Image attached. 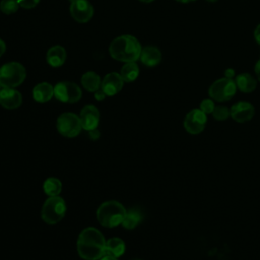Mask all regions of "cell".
Masks as SVG:
<instances>
[{
  "instance_id": "21",
  "label": "cell",
  "mask_w": 260,
  "mask_h": 260,
  "mask_svg": "<svg viewBox=\"0 0 260 260\" xmlns=\"http://www.w3.org/2000/svg\"><path fill=\"white\" fill-rule=\"evenodd\" d=\"M126 246L120 238H112L106 243V254L112 255L116 258L122 256L125 252Z\"/></svg>"
},
{
  "instance_id": "33",
  "label": "cell",
  "mask_w": 260,
  "mask_h": 260,
  "mask_svg": "<svg viewBox=\"0 0 260 260\" xmlns=\"http://www.w3.org/2000/svg\"><path fill=\"white\" fill-rule=\"evenodd\" d=\"M5 50H6V45H5L4 41H2L0 39V57L5 53Z\"/></svg>"
},
{
  "instance_id": "25",
  "label": "cell",
  "mask_w": 260,
  "mask_h": 260,
  "mask_svg": "<svg viewBox=\"0 0 260 260\" xmlns=\"http://www.w3.org/2000/svg\"><path fill=\"white\" fill-rule=\"evenodd\" d=\"M19 7L17 0H2L0 3V10L5 14H12L17 11Z\"/></svg>"
},
{
  "instance_id": "27",
  "label": "cell",
  "mask_w": 260,
  "mask_h": 260,
  "mask_svg": "<svg viewBox=\"0 0 260 260\" xmlns=\"http://www.w3.org/2000/svg\"><path fill=\"white\" fill-rule=\"evenodd\" d=\"M17 1L19 6L24 9H31L36 7L40 2V0H17Z\"/></svg>"
},
{
  "instance_id": "37",
  "label": "cell",
  "mask_w": 260,
  "mask_h": 260,
  "mask_svg": "<svg viewBox=\"0 0 260 260\" xmlns=\"http://www.w3.org/2000/svg\"><path fill=\"white\" fill-rule=\"evenodd\" d=\"M207 2H211V3H213V2H216L217 0H206Z\"/></svg>"
},
{
  "instance_id": "6",
  "label": "cell",
  "mask_w": 260,
  "mask_h": 260,
  "mask_svg": "<svg viewBox=\"0 0 260 260\" xmlns=\"http://www.w3.org/2000/svg\"><path fill=\"white\" fill-rule=\"evenodd\" d=\"M237 85L234 79L222 77L216 79L208 88V95L216 102H228L237 92Z\"/></svg>"
},
{
  "instance_id": "34",
  "label": "cell",
  "mask_w": 260,
  "mask_h": 260,
  "mask_svg": "<svg viewBox=\"0 0 260 260\" xmlns=\"http://www.w3.org/2000/svg\"><path fill=\"white\" fill-rule=\"evenodd\" d=\"M100 260H118V258H116L112 255H109V254H105Z\"/></svg>"
},
{
  "instance_id": "3",
  "label": "cell",
  "mask_w": 260,
  "mask_h": 260,
  "mask_svg": "<svg viewBox=\"0 0 260 260\" xmlns=\"http://www.w3.org/2000/svg\"><path fill=\"white\" fill-rule=\"evenodd\" d=\"M125 214V207L115 200L102 203L96 211L98 220L105 228H115L121 224Z\"/></svg>"
},
{
  "instance_id": "2",
  "label": "cell",
  "mask_w": 260,
  "mask_h": 260,
  "mask_svg": "<svg viewBox=\"0 0 260 260\" xmlns=\"http://www.w3.org/2000/svg\"><path fill=\"white\" fill-rule=\"evenodd\" d=\"M141 51L139 41L130 35H123L114 39L109 47L112 58L125 63L137 61L140 58Z\"/></svg>"
},
{
  "instance_id": "10",
  "label": "cell",
  "mask_w": 260,
  "mask_h": 260,
  "mask_svg": "<svg viewBox=\"0 0 260 260\" xmlns=\"http://www.w3.org/2000/svg\"><path fill=\"white\" fill-rule=\"evenodd\" d=\"M71 16L77 22H87L93 15V7L87 0H74L70 4Z\"/></svg>"
},
{
  "instance_id": "15",
  "label": "cell",
  "mask_w": 260,
  "mask_h": 260,
  "mask_svg": "<svg viewBox=\"0 0 260 260\" xmlns=\"http://www.w3.org/2000/svg\"><path fill=\"white\" fill-rule=\"evenodd\" d=\"M140 61L147 67L156 66L161 60L160 51L153 46H147L142 49L140 54Z\"/></svg>"
},
{
  "instance_id": "30",
  "label": "cell",
  "mask_w": 260,
  "mask_h": 260,
  "mask_svg": "<svg viewBox=\"0 0 260 260\" xmlns=\"http://www.w3.org/2000/svg\"><path fill=\"white\" fill-rule=\"evenodd\" d=\"M88 135H89V137H90L91 139L95 140V139H98V138L100 137V131H99L98 129L90 130V131H88Z\"/></svg>"
},
{
  "instance_id": "1",
  "label": "cell",
  "mask_w": 260,
  "mask_h": 260,
  "mask_svg": "<svg viewBox=\"0 0 260 260\" xmlns=\"http://www.w3.org/2000/svg\"><path fill=\"white\" fill-rule=\"evenodd\" d=\"M106 241L94 228L83 230L77 239V252L82 259L100 260L106 254Z\"/></svg>"
},
{
  "instance_id": "32",
  "label": "cell",
  "mask_w": 260,
  "mask_h": 260,
  "mask_svg": "<svg viewBox=\"0 0 260 260\" xmlns=\"http://www.w3.org/2000/svg\"><path fill=\"white\" fill-rule=\"evenodd\" d=\"M254 70H255V73H256L257 79L260 81V58H259V60L256 62L255 67H254Z\"/></svg>"
},
{
  "instance_id": "19",
  "label": "cell",
  "mask_w": 260,
  "mask_h": 260,
  "mask_svg": "<svg viewBox=\"0 0 260 260\" xmlns=\"http://www.w3.org/2000/svg\"><path fill=\"white\" fill-rule=\"evenodd\" d=\"M81 84L86 90L94 92L101 88L102 80L95 72L88 71L81 76Z\"/></svg>"
},
{
  "instance_id": "31",
  "label": "cell",
  "mask_w": 260,
  "mask_h": 260,
  "mask_svg": "<svg viewBox=\"0 0 260 260\" xmlns=\"http://www.w3.org/2000/svg\"><path fill=\"white\" fill-rule=\"evenodd\" d=\"M254 38H255L257 44L260 45V23L256 26V28L254 30Z\"/></svg>"
},
{
  "instance_id": "40",
  "label": "cell",
  "mask_w": 260,
  "mask_h": 260,
  "mask_svg": "<svg viewBox=\"0 0 260 260\" xmlns=\"http://www.w3.org/2000/svg\"><path fill=\"white\" fill-rule=\"evenodd\" d=\"M0 90H1V85H0Z\"/></svg>"
},
{
  "instance_id": "36",
  "label": "cell",
  "mask_w": 260,
  "mask_h": 260,
  "mask_svg": "<svg viewBox=\"0 0 260 260\" xmlns=\"http://www.w3.org/2000/svg\"><path fill=\"white\" fill-rule=\"evenodd\" d=\"M139 1L144 2V3H150V2H152V1H154V0H139Z\"/></svg>"
},
{
  "instance_id": "14",
  "label": "cell",
  "mask_w": 260,
  "mask_h": 260,
  "mask_svg": "<svg viewBox=\"0 0 260 260\" xmlns=\"http://www.w3.org/2000/svg\"><path fill=\"white\" fill-rule=\"evenodd\" d=\"M123 84L124 80L122 76L117 72H112L104 77L101 88L107 95H115L122 89Z\"/></svg>"
},
{
  "instance_id": "23",
  "label": "cell",
  "mask_w": 260,
  "mask_h": 260,
  "mask_svg": "<svg viewBox=\"0 0 260 260\" xmlns=\"http://www.w3.org/2000/svg\"><path fill=\"white\" fill-rule=\"evenodd\" d=\"M43 189L44 192L50 197L58 196L62 190V183L56 178H49L44 182Z\"/></svg>"
},
{
  "instance_id": "22",
  "label": "cell",
  "mask_w": 260,
  "mask_h": 260,
  "mask_svg": "<svg viewBox=\"0 0 260 260\" xmlns=\"http://www.w3.org/2000/svg\"><path fill=\"white\" fill-rule=\"evenodd\" d=\"M139 74L138 65L135 62H127L121 68L120 75L122 76L124 82L134 81Z\"/></svg>"
},
{
  "instance_id": "18",
  "label": "cell",
  "mask_w": 260,
  "mask_h": 260,
  "mask_svg": "<svg viewBox=\"0 0 260 260\" xmlns=\"http://www.w3.org/2000/svg\"><path fill=\"white\" fill-rule=\"evenodd\" d=\"M66 60V51L61 46H54L47 52V62L52 67H60Z\"/></svg>"
},
{
  "instance_id": "7",
  "label": "cell",
  "mask_w": 260,
  "mask_h": 260,
  "mask_svg": "<svg viewBox=\"0 0 260 260\" xmlns=\"http://www.w3.org/2000/svg\"><path fill=\"white\" fill-rule=\"evenodd\" d=\"M57 129L62 136L71 138L80 133L82 126L78 116L73 113H64L57 119Z\"/></svg>"
},
{
  "instance_id": "24",
  "label": "cell",
  "mask_w": 260,
  "mask_h": 260,
  "mask_svg": "<svg viewBox=\"0 0 260 260\" xmlns=\"http://www.w3.org/2000/svg\"><path fill=\"white\" fill-rule=\"evenodd\" d=\"M212 117L216 121H225L231 117V109L224 106H215L212 112Z\"/></svg>"
},
{
  "instance_id": "20",
  "label": "cell",
  "mask_w": 260,
  "mask_h": 260,
  "mask_svg": "<svg viewBox=\"0 0 260 260\" xmlns=\"http://www.w3.org/2000/svg\"><path fill=\"white\" fill-rule=\"evenodd\" d=\"M142 218H143V215H142V212L140 211V209L131 208L128 211H126V214H125L124 219L121 224L123 225V228H125L127 230H132L140 223Z\"/></svg>"
},
{
  "instance_id": "5",
  "label": "cell",
  "mask_w": 260,
  "mask_h": 260,
  "mask_svg": "<svg viewBox=\"0 0 260 260\" xmlns=\"http://www.w3.org/2000/svg\"><path fill=\"white\" fill-rule=\"evenodd\" d=\"M66 204L63 198L59 196L49 197L42 208V218L49 224L59 222L65 215Z\"/></svg>"
},
{
  "instance_id": "38",
  "label": "cell",
  "mask_w": 260,
  "mask_h": 260,
  "mask_svg": "<svg viewBox=\"0 0 260 260\" xmlns=\"http://www.w3.org/2000/svg\"><path fill=\"white\" fill-rule=\"evenodd\" d=\"M69 1H70V2H72V1H74V0H69Z\"/></svg>"
},
{
  "instance_id": "28",
  "label": "cell",
  "mask_w": 260,
  "mask_h": 260,
  "mask_svg": "<svg viewBox=\"0 0 260 260\" xmlns=\"http://www.w3.org/2000/svg\"><path fill=\"white\" fill-rule=\"evenodd\" d=\"M106 93L104 92V90L102 89V88H100L99 90H96V91H94V98H95V100H98V101H103L105 98H106Z\"/></svg>"
},
{
  "instance_id": "41",
  "label": "cell",
  "mask_w": 260,
  "mask_h": 260,
  "mask_svg": "<svg viewBox=\"0 0 260 260\" xmlns=\"http://www.w3.org/2000/svg\"><path fill=\"white\" fill-rule=\"evenodd\" d=\"M0 11H1V10H0Z\"/></svg>"
},
{
  "instance_id": "39",
  "label": "cell",
  "mask_w": 260,
  "mask_h": 260,
  "mask_svg": "<svg viewBox=\"0 0 260 260\" xmlns=\"http://www.w3.org/2000/svg\"><path fill=\"white\" fill-rule=\"evenodd\" d=\"M135 260H140V259H135Z\"/></svg>"
},
{
  "instance_id": "4",
  "label": "cell",
  "mask_w": 260,
  "mask_h": 260,
  "mask_svg": "<svg viewBox=\"0 0 260 260\" xmlns=\"http://www.w3.org/2000/svg\"><path fill=\"white\" fill-rule=\"evenodd\" d=\"M25 75V69L20 63H6L0 68V85L1 87L14 88L23 82Z\"/></svg>"
},
{
  "instance_id": "11",
  "label": "cell",
  "mask_w": 260,
  "mask_h": 260,
  "mask_svg": "<svg viewBox=\"0 0 260 260\" xmlns=\"http://www.w3.org/2000/svg\"><path fill=\"white\" fill-rule=\"evenodd\" d=\"M255 108L249 102H238L231 108V117L238 123H245L254 117Z\"/></svg>"
},
{
  "instance_id": "9",
  "label": "cell",
  "mask_w": 260,
  "mask_h": 260,
  "mask_svg": "<svg viewBox=\"0 0 260 260\" xmlns=\"http://www.w3.org/2000/svg\"><path fill=\"white\" fill-rule=\"evenodd\" d=\"M207 123V115L200 109H193L187 113L184 119V128L191 135L200 134Z\"/></svg>"
},
{
  "instance_id": "26",
  "label": "cell",
  "mask_w": 260,
  "mask_h": 260,
  "mask_svg": "<svg viewBox=\"0 0 260 260\" xmlns=\"http://www.w3.org/2000/svg\"><path fill=\"white\" fill-rule=\"evenodd\" d=\"M214 108H215V105H214V101L212 99H205V100L201 101L200 106H199V109L206 115L212 114Z\"/></svg>"
},
{
  "instance_id": "13",
  "label": "cell",
  "mask_w": 260,
  "mask_h": 260,
  "mask_svg": "<svg viewBox=\"0 0 260 260\" xmlns=\"http://www.w3.org/2000/svg\"><path fill=\"white\" fill-rule=\"evenodd\" d=\"M22 96L20 92L14 88L2 87L0 90V105L7 109L13 110L21 105Z\"/></svg>"
},
{
  "instance_id": "35",
  "label": "cell",
  "mask_w": 260,
  "mask_h": 260,
  "mask_svg": "<svg viewBox=\"0 0 260 260\" xmlns=\"http://www.w3.org/2000/svg\"><path fill=\"white\" fill-rule=\"evenodd\" d=\"M177 2H180V3H190V2H194V1H197V0H176Z\"/></svg>"
},
{
  "instance_id": "16",
  "label": "cell",
  "mask_w": 260,
  "mask_h": 260,
  "mask_svg": "<svg viewBox=\"0 0 260 260\" xmlns=\"http://www.w3.org/2000/svg\"><path fill=\"white\" fill-rule=\"evenodd\" d=\"M54 95V87L48 82H41L32 89V98L38 103H47Z\"/></svg>"
},
{
  "instance_id": "12",
  "label": "cell",
  "mask_w": 260,
  "mask_h": 260,
  "mask_svg": "<svg viewBox=\"0 0 260 260\" xmlns=\"http://www.w3.org/2000/svg\"><path fill=\"white\" fill-rule=\"evenodd\" d=\"M79 119L82 129L86 131L96 129L100 122V112L93 105H87L81 110Z\"/></svg>"
},
{
  "instance_id": "17",
  "label": "cell",
  "mask_w": 260,
  "mask_h": 260,
  "mask_svg": "<svg viewBox=\"0 0 260 260\" xmlns=\"http://www.w3.org/2000/svg\"><path fill=\"white\" fill-rule=\"evenodd\" d=\"M235 82L238 89H240L242 92H247V93L254 91L257 86L256 79L250 73H247V72L238 74L236 76Z\"/></svg>"
},
{
  "instance_id": "29",
  "label": "cell",
  "mask_w": 260,
  "mask_h": 260,
  "mask_svg": "<svg viewBox=\"0 0 260 260\" xmlns=\"http://www.w3.org/2000/svg\"><path fill=\"white\" fill-rule=\"evenodd\" d=\"M236 76V71L233 68H228L224 70V77L233 79Z\"/></svg>"
},
{
  "instance_id": "8",
  "label": "cell",
  "mask_w": 260,
  "mask_h": 260,
  "mask_svg": "<svg viewBox=\"0 0 260 260\" xmlns=\"http://www.w3.org/2000/svg\"><path fill=\"white\" fill-rule=\"evenodd\" d=\"M81 89L74 82L62 81L54 86V96L63 103L73 104L80 100Z\"/></svg>"
}]
</instances>
